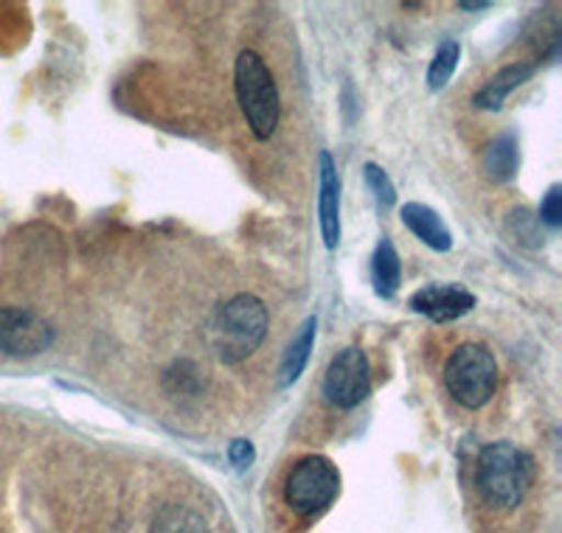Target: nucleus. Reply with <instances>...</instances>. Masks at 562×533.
I'll return each instance as SVG.
<instances>
[{"label": "nucleus", "instance_id": "f257e3e1", "mask_svg": "<svg viewBox=\"0 0 562 533\" xmlns=\"http://www.w3.org/2000/svg\"><path fill=\"white\" fill-rule=\"evenodd\" d=\"M535 483V457L509 441L484 446L475 461V489L495 511H512L529 495Z\"/></svg>", "mask_w": 562, "mask_h": 533}, {"label": "nucleus", "instance_id": "f03ea898", "mask_svg": "<svg viewBox=\"0 0 562 533\" xmlns=\"http://www.w3.org/2000/svg\"><path fill=\"white\" fill-rule=\"evenodd\" d=\"M268 306L256 295H234L223 304L211 324V345L217 351L220 362L239 365L259 351L268 334Z\"/></svg>", "mask_w": 562, "mask_h": 533}, {"label": "nucleus", "instance_id": "7ed1b4c3", "mask_svg": "<svg viewBox=\"0 0 562 533\" xmlns=\"http://www.w3.org/2000/svg\"><path fill=\"white\" fill-rule=\"evenodd\" d=\"M234 90L243 107L250 133L259 140H268L276 133L281 118V99L268 63L256 52H243L234 65Z\"/></svg>", "mask_w": 562, "mask_h": 533}, {"label": "nucleus", "instance_id": "20e7f679", "mask_svg": "<svg viewBox=\"0 0 562 533\" xmlns=\"http://www.w3.org/2000/svg\"><path fill=\"white\" fill-rule=\"evenodd\" d=\"M445 387L467 410L484 407L498 387L495 354L481 343H461L445 362Z\"/></svg>", "mask_w": 562, "mask_h": 533}, {"label": "nucleus", "instance_id": "39448f33", "mask_svg": "<svg viewBox=\"0 0 562 533\" xmlns=\"http://www.w3.org/2000/svg\"><path fill=\"white\" fill-rule=\"evenodd\" d=\"M340 495L338 466L324 455H304L290 469L284 483V500L299 517H318Z\"/></svg>", "mask_w": 562, "mask_h": 533}, {"label": "nucleus", "instance_id": "423d86ee", "mask_svg": "<svg viewBox=\"0 0 562 533\" xmlns=\"http://www.w3.org/2000/svg\"><path fill=\"white\" fill-rule=\"evenodd\" d=\"M324 396L338 410H355L371 396V362L360 345L338 351L324 374Z\"/></svg>", "mask_w": 562, "mask_h": 533}, {"label": "nucleus", "instance_id": "0eeeda50", "mask_svg": "<svg viewBox=\"0 0 562 533\" xmlns=\"http://www.w3.org/2000/svg\"><path fill=\"white\" fill-rule=\"evenodd\" d=\"M57 329L26 306H0V351L9 356H40L52 349Z\"/></svg>", "mask_w": 562, "mask_h": 533}, {"label": "nucleus", "instance_id": "6e6552de", "mask_svg": "<svg viewBox=\"0 0 562 533\" xmlns=\"http://www.w3.org/2000/svg\"><path fill=\"white\" fill-rule=\"evenodd\" d=\"M408 304L416 315H425L434 324H448V320L464 318L479 300L461 284H428L416 290Z\"/></svg>", "mask_w": 562, "mask_h": 533}, {"label": "nucleus", "instance_id": "1a4fd4ad", "mask_svg": "<svg viewBox=\"0 0 562 533\" xmlns=\"http://www.w3.org/2000/svg\"><path fill=\"white\" fill-rule=\"evenodd\" d=\"M318 223L326 250H335L340 241V178L333 155H318Z\"/></svg>", "mask_w": 562, "mask_h": 533}, {"label": "nucleus", "instance_id": "9d476101", "mask_svg": "<svg viewBox=\"0 0 562 533\" xmlns=\"http://www.w3.org/2000/svg\"><path fill=\"white\" fill-rule=\"evenodd\" d=\"M400 219H403L405 228H408L422 245H428L436 253H448V250L453 248V234H450V228L439 216V211L430 208V205L405 203L403 208H400Z\"/></svg>", "mask_w": 562, "mask_h": 533}, {"label": "nucleus", "instance_id": "9b49d317", "mask_svg": "<svg viewBox=\"0 0 562 533\" xmlns=\"http://www.w3.org/2000/svg\"><path fill=\"white\" fill-rule=\"evenodd\" d=\"M531 73H535V65H526V63L506 65V68H501L498 73H495V77H492L490 82L473 95V104L479 110H501L506 99H509V93H515L520 84L529 82Z\"/></svg>", "mask_w": 562, "mask_h": 533}, {"label": "nucleus", "instance_id": "f8f14e48", "mask_svg": "<svg viewBox=\"0 0 562 533\" xmlns=\"http://www.w3.org/2000/svg\"><path fill=\"white\" fill-rule=\"evenodd\" d=\"M315 337H318V320L307 318L299 326V331L293 334V340L284 349V356H281L279 365V385L290 387L293 382L301 379L304 368H307L310 354H313Z\"/></svg>", "mask_w": 562, "mask_h": 533}, {"label": "nucleus", "instance_id": "ddd939ff", "mask_svg": "<svg viewBox=\"0 0 562 533\" xmlns=\"http://www.w3.org/2000/svg\"><path fill=\"white\" fill-rule=\"evenodd\" d=\"M481 169H484L486 178L495 180V183H509L520 169L518 138H515L512 133H501L498 138L492 140L490 147L484 149Z\"/></svg>", "mask_w": 562, "mask_h": 533}, {"label": "nucleus", "instance_id": "4468645a", "mask_svg": "<svg viewBox=\"0 0 562 533\" xmlns=\"http://www.w3.org/2000/svg\"><path fill=\"white\" fill-rule=\"evenodd\" d=\"M371 284H374V293L380 298H394L400 284H403V261H400V253H396L394 241L389 236L380 239L374 256H371Z\"/></svg>", "mask_w": 562, "mask_h": 533}, {"label": "nucleus", "instance_id": "2eb2a0df", "mask_svg": "<svg viewBox=\"0 0 562 533\" xmlns=\"http://www.w3.org/2000/svg\"><path fill=\"white\" fill-rule=\"evenodd\" d=\"M459 57H461V45L450 37L441 39L434 59H430L428 65V77H425V82H428L430 90H441L450 79H453L456 68H459Z\"/></svg>", "mask_w": 562, "mask_h": 533}, {"label": "nucleus", "instance_id": "dca6fc26", "mask_svg": "<svg viewBox=\"0 0 562 533\" xmlns=\"http://www.w3.org/2000/svg\"><path fill=\"white\" fill-rule=\"evenodd\" d=\"M153 533H209V528L192 508L167 506L160 508V514L155 517Z\"/></svg>", "mask_w": 562, "mask_h": 533}, {"label": "nucleus", "instance_id": "f3484780", "mask_svg": "<svg viewBox=\"0 0 562 533\" xmlns=\"http://www.w3.org/2000/svg\"><path fill=\"white\" fill-rule=\"evenodd\" d=\"M363 178H366V185H369V191L374 194V200H378L380 208L385 211L396 203V189L394 183H391L389 174H385V169H380L378 163H366Z\"/></svg>", "mask_w": 562, "mask_h": 533}, {"label": "nucleus", "instance_id": "a211bd4d", "mask_svg": "<svg viewBox=\"0 0 562 533\" xmlns=\"http://www.w3.org/2000/svg\"><path fill=\"white\" fill-rule=\"evenodd\" d=\"M509 225H515V236H518L520 241L535 239V241H531L535 248H537V245H543V234H540V219H537V216H531L526 208L512 211Z\"/></svg>", "mask_w": 562, "mask_h": 533}, {"label": "nucleus", "instance_id": "6ab92c4d", "mask_svg": "<svg viewBox=\"0 0 562 533\" xmlns=\"http://www.w3.org/2000/svg\"><path fill=\"white\" fill-rule=\"evenodd\" d=\"M540 225H546V228L557 230L562 225V185H551L549 191H546L543 203H540Z\"/></svg>", "mask_w": 562, "mask_h": 533}, {"label": "nucleus", "instance_id": "aec40b11", "mask_svg": "<svg viewBox=\"0 0 562 533\" xmlns=\"http://www.w3.org/2000/svg\"><path fill=\"white\" fill-rule=\"evenodd\" d=\"M228 457H231V464L237 466V469H248V466L254 464L256 450L248 439H237V441H231Z\"/></svg>", "mask_w": 562, "mask_h": 533}, {"label": "nucleus", "instance_id": "412c9836", "mask_svg": "<svg viewBox=\"0 0 562 533\" xmlns=\"http://www.w3.org/2000/svg\"><path fill=\"white\" fill-rule=\"evenodd\" d=\"M461 9H467V12H481V9H490L492 3H459Z\"/></svg>", "mask_w": 562, "mask_h": 533}]
</instances>
